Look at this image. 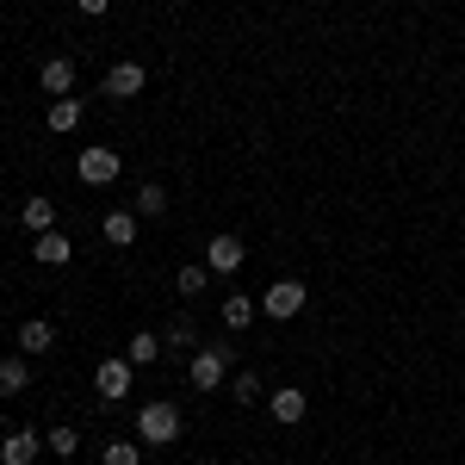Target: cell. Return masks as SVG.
Listing matches in <instances>:
<instances>
[{"label":"cell","instance_id":"obj_21","mask_svg":"<svg viewBox=\"0 0 465 465\" xmlns=\"http://www.w3.org/2000/svg\"><path fill=\"white\" fill-rule=\"evenodd\" d=\"M44 447H50V453H63V460H74L81 434H74V429H50V434H44Z\"/></svg>","mask_w":465,"mask_h":465},{"label":"cell","instance_id":"obj_2","mask_svg":"<svg viewBox=\"0 0 465 465\" xmlns=\"http://www.w3.org/2000/svg\"><path fill=\"white\" fill-rule=\"evenodd\" d=\"M186 372H193V385H199V391H217V385L230 379V348H223V341H217V348H199Z\"/></svg>","mask_w":465,"mask_h":465},{"label":"cell","instance_id":"obj_1","mask_svg":"<svg viewBox=\"0 0 465 465\" xmlns=\"http://www.w3.org/2000/svg\"><path fill=\"white\" fill-rule=\"evenodd\" d=\"M137 434H143L149 447H174L180 440V410L174 403H143V410H137Z\"/></svg>","mask_w":465,"mask_h":465},{"label":"cell","instance_id":"obj_3","mask_svg":"<svg viewBox=\"0 0 465 465\" xmlns=\"http://www.w3.org/2000/svg\"><path fill=\"white\" fill-rule=\"evenodd\" d=\"M131 379H137V366H131V360H100V372H94V391L106 397V403H124V397H131Z\"/></svg>","mask_w":465,"mask_h":465},{"label":"cell","instance_id":"obj_15","mask_svg":"<svg viewBox=\"0 0 465 465\" xmlns=\"http://www.w3.org/2000/svg\"><path fill=\"white\" fill-rule=\"evenodd\" d=\"M254 317H261V304H254L249 292H230V298H223V322H230V329H249Z\"/></svg>","mask_w":465,"mask_h":465},{"label":"cell","instance_id":"obj_13","mask_svg":"<svg viewBox=\"0 0 465 465\" xmlns=\"http://www.w3.org/2000/svg\"><path fill=\"white\" fill-rule=\"evenodd\" d=\"M32 254L44 261V267H69V236H63V230H44V236L32 242Z\"/></svg>","mask_w":465,"mask_h":465},{"label":"cell","instance_id":"obj_20","mask_svg":"<svg viewBox=\"0 0 465 465\" xmlns=\"http://www.w3.org/2000/svg\"><path fill=\"white\" fill-rule=\"evenodd\" d=\"M74 124H81V100H50V131H74Z\"/></svg>","mask_w":465,"mask_h":465},{"label":"cell","instance_id":"obj_16","mask_svg":"<svg viewBox=\"0 0 465 465\" xmlns=\"http://www.w3.org/2000/svg\"><path fill=\"white\" fill-rule=\"evenodd\" d=\"M25 385H32V366H25L19 354H13V360H0V397H19Z\"/></svg>","mask_w":465,"mask_h":465},{"label":"cell","instance_id":"obj_23","mask_svg":"<svg viewBox=\"0 0 465 465\" xmlns=\"http://www.w3.org/2000/svg\"><path fill=\"white\" fill-rule=\"evenodd\" d=\"M230 391L242 397V403H254V397H261V372H236V379H230Z\"/></svg>","mask_w":465,"mask_h":465},{"label":"cell","instance_id":"obj_25","mask_svg":"<svg viewBox=\"0 0 465 465\" xmlns=\"http://www.w3.org/2000/svg\"><path fill=\"white\" fill-rule=\"evenodd\" d=\"M106 6H112V0H81V13H87V19H100Z\"/></svg>","mask_w":465,"mask_h":465},{"label":"cell","instance_id":"obj_6","mask_svg":"<svg viewBox=\"0 0 465 465\" xmlns=\"http://www.w3.org/2000/svg\"><path fill=\"white\" fill-rule=\"evenodd\" d=\"M74 174L87 180V186H106V180H118V149H106V143L81 149V168H74Z\"/></svg>","mask_w":465,"mask_h":465},{"label":"cell","instance_id":"obj_5","mask_svg":"<svg viewBox=\"0 0 465 465\" xmlns=\"http://www.w3.org/2000/svg\"><path fill=\"white\" fill-rule=\"evenodd\" d=\"M37 453H44V434H37V429L0 434V465H37Z\"/></svg>","mask_w":465,"mask_h":465},{"label":"cell","instance_id":"obj_22","mask_svg":"<svg viewBox=\"0 0 465 465\" xmlns=\"http://www.w3.org/2000/svg\"><path fill=\"white\" fill-rule=\"evenodd\" d=\"M143 453H137V440H112L106 453H100V465H137Z\"/></svg>","mask_w":465,"mask_h":465},{"label":"cell","instance_id":"obj_14","mask_svg":"<svg viewBox=\"0 0 465 465\" xmlns=\"http://www.w3.org/2000/svg\"><path fill=\"white\" fill-rule=\"evenodd\" d=\"M100 230H106L112 249H131V242H137V212H106V223H100Z\"/></svg>","mask_w":465,"mask_h":465},{"label":"cell","instance_id":"obj_12","mask_svg":"<svg viewBox=\"0 0 465 465\" xmlns=\"http://www.w3.org/2000/svg\"><path fill=\"white\" fill-rule=\"evenodd\" d=\"M19 223H25V230H37V236H44V230H56V205H50V199H44V193H32V199H25V205H19Z\"/></svg>","mask_w":465,"mask_h":465},{"label":"cell","instance_id":"obj_9","mask_svg":"<svg viewBox=\"0 0 465 465\" xmlns=\"http://www.w3.org/2000/svg\"><path fill=\"white\" fill-rule=\"evenodd\" d=\"M37 87H44L50 100H69V87H74V63H69V56H50V63L37 69Z\"/></svg>","mask_w":465,"mask_h":465},{"label":"cell","instance_id":"obj_10","mask_svg":"<svg viewBox=\"0 0 465 465\" xmlns=\"http://www.w3.org/2000/svg\"><path fill=\"white\" fill-rule=\"evenodd\" d=\"M267 410H273V422H286V429H292V422H304V410H311V397L298 391V385H280V391L267 397Z\"/></svg>","mask_w":465,"mask_h":465},{"label":"cell","instance_id":"obj_18","mask_svg":"<svg viewBox=\"0 0 465 465\" xmlns=\"http://www.w3.org/2000/svg\"><path fill=\"white\" fill-rule=\"evenodd\" d=\"M124 360H131V366H149V360H162V335L137 329V335H131V348H124Z\"/></svg>","mask_w":465,"mask_h":465},{"label":"cell","instance_id":"obj_11","mask_svg":"<svg viewBox=\"0 0 465 465\" xmlns=\"http://www.w3.org/2000/svg\"><path fill=\"white\" fill-rule=\"evenodd\" d=\"M50 348H56V329H50L44 317L19 322V354H50Z\"/></svg>","mask_w":465,"mask_h":465},{"label":"cell","instance_id":"obj_7","mask_svg":"<svg viewBox=\"0 0 465 465\" xmlns=\"http://www.w3.org/2000/svg\"><path fill=\"white\" fill-rule=\"evenodd\" d=\"M242 261H249V249H242V236H212V242H205V267H212L217 280H223V273H236Z\"/></svg>","mask_w":465,"mask_h":465},{"label":"cell","instance_id":"obj_24","mask_svg":"<svg viewBox=\"0 0 465 465\" xmlns=\"http://www.w3.org/2000/svg\"><path fill=\"white\" fill-rule=\"evenodd\" d=\"M168 348H193V317H174V322H168Z\"/></svg>","mask_w":465,"mask_h":465},{"label":"cell","instance_id":"obj_17","mask_svg":"<svg viewBox=\"0 0 465 465\" xmlns=\"http://www.w3.org/2000/svg\"><path fill=\"white\" fill-rule=\"evenodd\" d=\"M205 286H212V267H205V261H193V267H180V273H174V292H180V298H199Z\"/></svg>","mask_w":465,"mask_h":465},{"label":"cell","instance_id":"obj_19","mask_svg":"<svg viewBox=\"0 0 465 465\" xmlns=\"http://www.w3.org/2000/svg\"><path fill=\"white\" fill-rule=\"evenodd\" d=\"M162 212H168V186H155V180L137 186V217H162Z\"/></svg>","mask_w":465,"mask_h":465},{"label":"cell","instance_id":"obj_4","mask_svg":"<svg viewBox=\"0 0 465 465\" xmlns=\"http://www.w3.org/2000/svg\"><path fill=\"white\" fill-rule=\"evenodd\" d=\"M304 298H311V292H304V280H280V286H267L261 311H267L273 322H292L298 311H304Z\"/></svg>","mask_w":465,"mask_h":465},{"label":"cell","instance_id":"obj_8","mask_svg":"<svg viewBox=\"0 0 465 465\" xmlns=\"http://www.w3.org/2000/svg\"><path fill=\"white\" fill-rule=\"evenodd\" d=\"M143 81H149L143 63H112V69H106V94H112V100H137Z\"/></svg>","mask_w":465,"mask_h":465}]
</instances>
